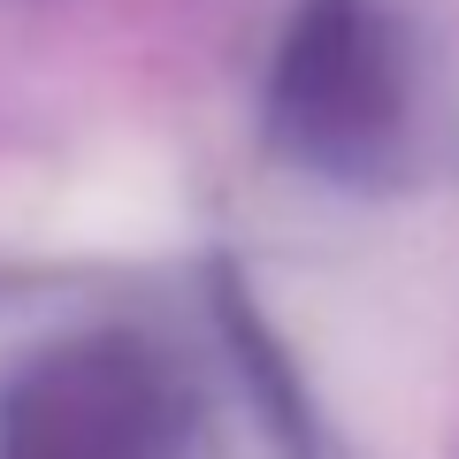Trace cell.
Listing matches in <instances>:
<instances>
[{
    "label": "cell",
    "mask_w": 459,
    "mask_h": 459,
    "mask_svg": "<svg viewBox=\"0 0 459 459\" xmlns=\"http://www.w3.org/2000/svg\"><path fill=\"white\" fill-rule=\"evenodd\" d=\"M261 314L344 437L429 459L459 413V230L344 222L261 253Z\"/></svg>",
    "instance_id": "6da1fadb"
},
{
    "label": "cell",
    "mask_w": 459,
    "mask_h": 459,
    "mask_svg": "<svg viewBox=\"0 0 459 459\" xmlns=\"http://www.w3.org/2000/svg\"><path fill=\"white\" fill-rule=\"evenodd\" d=\"M192 207L161 146L115 138L62 169L0 177V253L31 261H153L177 253Z\"/></svg>",
    "instance_id": "7a4b0ae2"
}]
</instances>
